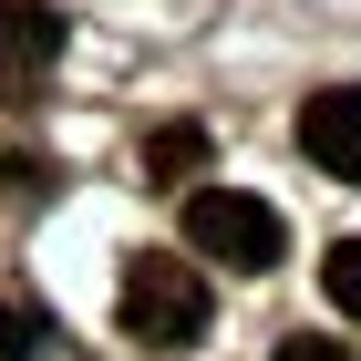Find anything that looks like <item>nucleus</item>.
Returning <instances> with one entry per match:
<instances>
[{"instance_id": "obj_1", "label": "nucleus", "mask_w": 361, "mask_h": 361, "mask_svg": "<svg viewBox=\"0 0 361 361\" xmlns=\"http://www.w3.org/2000/svg\"><path fill=\"white\" fill-rule=\"evenodd\" d=\"M114 320L145 351H196L207 341V269L166 258V248H135L124 258V289H114Z\"/></svg>"}, {"instance_id": "obj_2", "label": "nucleus", "mask_w": 361, "mask_h": 361, "mask_svg": "<svg viewBox=\"0 0 361 361\" xmlns=\"http://www.w3.org/2000/svg\"><path fill=\"white\" fill-rule=\"evenodd\" d=\"M186 248L217 258V269H238V279H258V269L289 258V227H279V207L248 196V186H196L186 196Z\"/></svg>"}, {"instance_id": "obj_3", "label": "nucleus", "mask_w": 361, "mask_h": 361, "mask_svg": "<svg viewBox=\"0 0 361 361\" xmlns=\"http://www.w3.org/2000/svg\"><path fill=\"white\" fill-rule=\"evenodd\" d=\"M62 62V11L52 0H0V104H31Z\"/></svg>"}, {"instance_id": "obj_4", "label": "nucleus", "mask_w": 361, "mask_h": 361, "mask_svg": "<svg viewBox=\"0 0 361 361\" xmlns=\"http://www.w3.org/2000/svg\"><path fill=\"white\" fill-rule=\"evenodd\" d=\"M300 155L341 186H361V83H331L300 104Z\"/></svg>"}, {"instance_id": "obj_5", "label": "nucleus", "mask_w": 361, "mask_h": 361, "mask_svg": "<svg viewBox=\"0 0 361 361\" xmlns=\"http://www.w3.org/2000/svg\"><path fill=\"white\" fill-rule=\"evenodd\" d=\"M145 176H155V186L207 176V124H155V135H145Z\"/></svg>"}, {"instance_id": "obj_6", "label": "nucleus", "mask_w": 361, "mask_h": 361, "mask_svg": "<svg viewBox=\"0 0 361 361\" xmlns=\"http://www.w3.org/2000/svg\"><path fill=\"white\" fill-rule=\"evenodd\" d=\"M42 341H52V320L31 300H0V361H42Z\"/></svg>"}, {"instance_id": "obj_7", "label": "nucleus", "mask_w": 361, "mask_h": 361, "mask_svg": "<svg viewBox=\"0 0 361 361\" xmlns=\"http://www.w3.org/2000/svg\"><path fill=\"white\" fill-rule=\"evenodd\" d=\"M320 289H331V310H341V320H361V238H341V248L320 258Z\"/></svg>"}, {"instance_id": "obj_8", "label": "nucleus", "mask_w": 361, "mask_h": 361, "mask_svg": "<svg viewBox=\"0 0 361 361\" xmlns=\"http://www.w3.org/2000/svg\"><path fill=\"white\" fill-rule=\"evenodd\" d=\"M52 196V166L42 155H0V207H42Z\"/></svg>"}, {"instance_id": "obj_9", "label": "nucleus", "mask_w": 361, "mask_h": 361, "mask_svg": "<svg viewBox=\"0 0 361 361\" xmlns=\"http://www.w3.org/2000/svg\"><path fill=\"white\" fill-rule=\"evenodd\" d=\"M279 361H351V341H310L300 331V341H279Z\"/></svg>"}]
</instances>
